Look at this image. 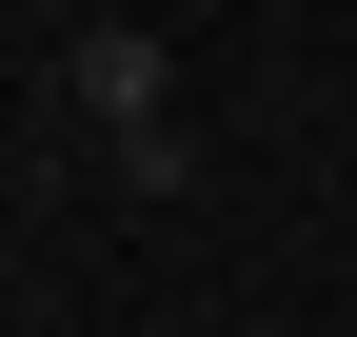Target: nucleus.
Returning <instances> with one entry per match:
<instances>
[{"label":"nucleus","instance_id":"1","mask_svg":"<svg viewBox=\"0 0 357 337\" xmlns=\"http://www.w3.org/2000/svg\"><path fill=\"white\" fill-rule=\"evenodd\" d=\"M60 79H79V119L119 139V179H139V198H178V60H159V40H139V20H100Z\"/></svg>","mask_w":357,"mask_h":337}]
</instances>
